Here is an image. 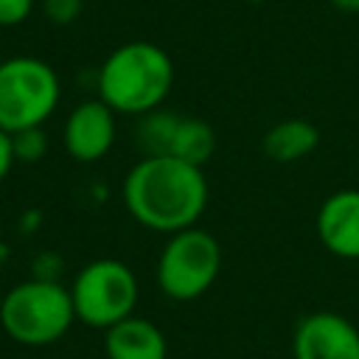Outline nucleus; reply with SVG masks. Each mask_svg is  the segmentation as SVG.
Returning <instances> with one entry per match:
<instances>
[{
    "mask_svg": "<svg viewBox=\"0 0 359 359\" xmlns=\"http://www.w3.org/2000/svg\"><path fill=\"white\" fill-rule=\"evenodd\" d=\"M213 151H216V132H213V126L208 121H202V118L180 115V123L174 129L168 154L185 160L191 165L205 168V163L213 157Z\"/></svg>",
    "mask_w": 359,
    "mask_h": 359,
    "instance_id": "obj_12",
    "label": "nucleus"
},
{
    "mask_svg": "<svg viewBox=\"0 0 359 359\" xmlns=\"http://www.w3.org/2000/svg\"><path fill=\"white\" fill-rule=\"evenodd\" d=\"M222 247L213 233L202 227H185L165 236V244L157 255L154 278L165 297L188 303L202 297L219 278Z\"/></svg>",
    "mask_w": 359,
    "mask_h": 359,
    "instance_id": "obj_6",
    "label": "nucleus"
},
{
    "mask_svg": "<svg viewBox=\"0 0 359 359\" xmlns=\"http://www.w3.org/2000/svg\"><path fill=\"white\" fill-rule=\"evenodd\" d=\"M177 123H180V115L163 107L140 115L135 132H137V146L143 149V154H168Z\"/></svg>",
    "mask_w": 359,
    "mask_h": 359,
    "instance_id": "obj_13",
    "label": "nucleus"
},
{
    "mask_svg": "<svg viewBox=\"0 0 359 359\" xmlns=\"http://www.w3.org/2000/svg\"><path fill=\"white\" fill-rule=\"evenodd\" d=\"M118 112L109 109L101 98L79 101L62 126V143L70 160L76 163H98L109 154L118 137Z\"/></svg>",
    "mask_w": 359,
    "mask_h": 359,
    "instance_id": "obj_7",
    "label": "nucleus"
},
{
    "mask_svg": "<svg viewBox=\"0 0 359 359\" xmlns=\"http://www.w3.org/2000/svg\"><path fill=\"white\" fill-rule=\"evenodd\" d=\"M342 14H359V0H328Z\"/></svg>",
    "mask_w": 359,
    "mask_h": 359,
    "instance_id": "obj_18",
    "label": "nucleus"
},
{
    "mask_svg": "<svg viewBox=\"0 0 359 359\" xmlns=\"http://www.w3.org/2000/svg\"><path fill=\"white\" fill-rule=\"evenodd\" d=\"M11 143H14V157L17 163H39L45 154H48V135H45V126H31V129H22V132H14L11 135Z\"/></svg>",
    "mask_w": 359,
    "mask_h": 359,
    "instance_id": "obj_14",
    "label": "nucleus"
},
{
    "mask_svg": "<svg viewBox=\"0 0 359 359\" xmlns=\"http://www.w3.org/2000/svg\"><path fill=\"white\" fill-rule=\"evenodd\" d=\"M292 359H359V328L339 311H311L294 325Z\"/></svg>",
    "mask_w": 359,
    "mask_h": 359,
    "instance_id": "obj_8",
    "label": "nucleus"
},
{
    "mask_svg": "<svg viewBox=\"0 0 359 359\" xmlns=\"http://www.w3.org/2000/svg\"><path fill=\"white\" fill-rule=\"evenodd\" d=\"M121 194L140 227L171 236L199 222L210 188L205 168L171 154H143L123 177Z\"/></svg>",
    "mask_w": 359,
    "mask_h": 359,
    "instance_id": "obj_1",
    "label": "nucleus"
},
{
    "mask_svg": "<svg viewBox=\"0 0 359 359\" xmlns=\"http://www.w3.org/2000/svg\"><path fill=\"white\" fill-rule=\"evenodd\" d=\"M42 14L50 25H70L79 20L84 0H42Z\"/></svg>",
    "mask_w": 359,
    "mask_h": 359,
    "instance_id": "obj_15",
    "label": "nucleus"
},
{
    "mask_svg": "<svg viewBox=\"0 0 359 359\" xmlns=\"http://www.w3.org/2000/svg\"><path fill=\"white\" fill-rule=\"evenodd\" d=\"M174 87V62L165 48L132 39L107 53L95 73L98 98L118 115L140 118L160 109Z\"/></svg>",
    "mask_w": 359,
    "mask_h": 359,
    "instance_id": "obj_2",
    "label": "nucleus"
},
{
    "mask_svg": "<svg viewBox=\"0 0 359 359\" xmlns=\"http://www.w3.org/2000/svg\"><path fill=\"white\" fill-rule=\"evenodd\" d=\"M76 323L70 286L53 278H28L14 283L0 300L3 334L25 348L59 342Z\"/></svg>",
    "mask_w": 359,
    "mask_h": 359,
    "instance_id": "obj_3",
    "label": "nucleus"
},
{
    "mask_svg": "<svg viewBox=\"0 0 359 359\" xmlns=\"http://www.w3.org/2000/svg\"><path fill=\"white\" fill-rule=\"evenodd\" d=\"M261 146L272 163H297L320 146V129L306 118H286L266 129Z\"/></svg>",
    "mask_w": 359,
    "mask_h": 359,
    "instance_id": "obj_11",
    "label": "nucleus"
},
{
    "mask_svg": "<svg viewBox=\"0 0 359 359\" xmlns=\"http://www.w3.org/2000/svg\"><path fill=\"white\" fill-rule=\"evenodd\" d=\"M107 359H168V339L163 328L146 317H126L104 331Z\"/></svg>",
    "mask_w": 359,
    "mask_h": 359,
    "instance_id": "obj_10",
    "label": "nucleus"
},
{
    "mask_svg": "<svg viewBox=\"0 0 359 359\" xmlns=\"http://www.w3.org/2000/svg\"><path fill=\"white\" fill-rule=\"evenodd\" d=\"M6 258H8V247H6V244H0V264H3Z\"/></svg>",
    "mask_w": 359,
    "mask_h": 359,
    "instance_id": "obj_19",
    "label": "nucleus"
},
{
    "mask_svg": "<svg viewBox=\"0 0 359 359\" xmlns=\"http://www.w3.org/2000/svg\"><path fill=\"white\" fill-rule=\"evenodd\" d=\"M17 165V157H14V143H11V135L6 129H0V182L8 177V171Z\"/></svg>",
    "mask_w": 359,
    "mask_h": 359,
    "instance_id": "obj_17",
    "label": "nucleus"
},
{
    "mask_svg": "<svg viewBox=\"0 0 359 359\" xmlns=\"http://www.w3.org/2000/svg\"><path fill=\"white\" fill-rule=\"evenodd\" d=\"M70 297L79 323L107 331L135 314L140 283L129 264L118 258H95L76 272Z\"/></svg>",
    "mask_w": 359,
    "mask_h": 359,
    "instance_id": "obj_5",
    "label": "nucleus"
},
{
    "mask_svg": "<svg viewBox=\"0 0 359 359\" xmlns=\"http://www.w3.org/2000/svg\"><path fill=\"white\" fill-rule=\"evenodd\" d=\"M0 62H3V56H0Z\"/></svg>",
    "mask_w": 359,
    "mask_h": 359,
    "instance_id": "obj_20",
    "label": "nucleus"
},
{
    "mask_svg": "<svg viewBox=\"0 0 359 359\" xmlns=\"http://www.w3.org/2000/svg\"><path fill=\"white\" fill-rule=\"evenodd\" d=\"M36 0H0V28H14L34 14Z\"/></svg>",
    "mask_w": 359,
    "mask_h": 359,
    "instance_id": "obj_16",
    "label": "nucleus"
},
{
    "mask_svg": "<svg viewBox=\"0 0 359 359\" xmlns=\"http://www.w3.org/2000/svg\"><path fill=\"white\" fill-rule=\"evenodd\" d=\"M62 98L59 73L39 56L17 53L0 62V129L8 135L45 126Z\"/></svg>",
    "mask_w": 359,
    "mask_h": 359,
    "instance_id": "obj_4",
    "label": "nucleus"
},
{
    "mask_svg": "<svg viewBox=\"0 0 359 359\" xmlns=\"http://www.w3.org/2000/svg\"><path fill=\"white\" fill-rule=\"evenodd\" d=\"M320 244L345 261H359V188L328 194L314 216Z\"/></svg>",
    "mask_w": 359,
    "mask_h": 359,
    "instance_id": "obj_9",
    "label": "nucleus"
}]
</instances>
